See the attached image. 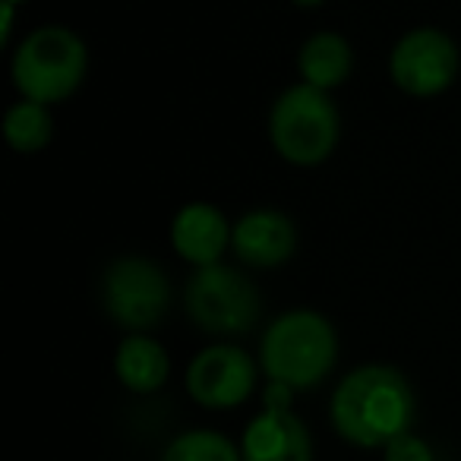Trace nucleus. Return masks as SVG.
Instances as JSON below:
<instances>
[{"label":"nucleus","mask_w":461,"mask_h":461,"mask_svg":"<svg viewBox=\"0 0 461 461\" xmlns=\"http://www.w3.org/2000/svg\"><path fill=\"white\" fill-rule=\"evenodd\" d=\"M414 408V389L404 373L385 364H364L335 385L329 414L335 433L345 442L385 448L395 436L411 429Z\"/></svg>","instance_id":"nucleus-1"},{"label":"nucleus","mask_w":461,"mask_h":461,"mask_svg":"<svg viewBox=\"0 0 461 461\" xmlns=\"http://www.w3.org/2000/svg\"><path fill=\"white\" fill-rule=\"evenodd\" d=\"M335 357L339 335L316 310H288L259 341V364L269 383H282L294 392L316 389L332 373Z\"/></svg>","instance_id":"nucleus-2"},{"label":"nucleus","mask_w":461,"mask_h":461,"mask_svg":"<svg viewBox=\"0 0 461 461\" xmlns=\"http://www.w3.org/2000/svg\"><path fill=\"white\" fill-rule=\"evenodd\" d=\"M89 70L86 41L67 26H41L26 35L14 54V86L23 98L41 104L67 102L83 86Z\"/></svg>","instance_id":"nucleus-3"},{"label":"nucleus","mask_w":461,"mask_h":461,"mask_svg":"<svg viewBox=\"0 0 461 461\" xmlns=\"http://www.w3.org/2000/svg\"><path fill=\"white\" fill-rule=\"evenodd\" d=\"M341 117L329 92L297 83L276 98L269 111L272 149L288 165H322L339 146Z\"/></svg>","instance_id":"nucleus-4"},{"label":"nucleus","mask_w":461,"mask_h":461,"mask_svg":"<svg viewBox=\"0 0 461 461\" xmlns=\"http://www.w3.org/2000/svg\"><path fill=\"white\" fill-rule=\"evenodd\" d=\"M186 316L209 335H244L259 320V291L244 272L230 266L196 269L184 291Z\"/></svg>","instance_id":"nucleus-5"},{"label":"nucleus","mask_w":461,"mask_h":461,"mask_svg":"<svg viewBox=\"0 0 461 461\" xmlns=\"http://www.w3.org/2000/svg\"><path fill=\"white\" fill-rule=\"evenodd\" d=\"M102 303L117 326L127 332H146L171 307V282L152 259L121 257L102 278Z\"/></svg>","instance_id":"nucleus-6"},{"label":"nucleus","mask_w":461,"mask_h":461,"mask_svg":"<svg viewBox=\"0 0 461 461\" xmlns=\"http://www.w3.org/2000/svg\"><path fill=\"white\" fill-rule=\"evenodd\" d=\"M458 45L442 29H411L389 54L392 83L411 98H436L458 77Z\"/></svg>","instance_id":"nucleus-7"},{"label":"nucleus","mask_w":461,"mask_h":461,"mask_svg":"<svg viewBox=\"0 0 461 461\" xmlns=\"http://www.w3.org/2000/svg\"><path fill=\"white\" fill-rule=\"evenodd\" d=\"M257 364L238 345H212L186 366V392L196 404L212 411L238 408L253 395Z\"/></svg>","instance_id":"nucleus-8"},{"label":"nucleus","mask_w":461,"mask_h":461,"mask_svg":"<svg viewBox=\"0 0 461 461\" xmlns=\"http://www.w3.org/2000/svg\"><path fill=\"white\" fill-rule=\"evenodd\" d=\"M244 461H313V442L291 404H263L240 439Z\"/></svg>","instance_id":"nucleus-9"},{"label":"nucleus","mask_w":461,"mask_h":461,"mask_svg":"<svg viewBox=\"0 0 461 461\" xmlns=\"http://www.w3.org/2000/svg\"><path fill=\"white\" fill-rule=\"evenodd\" d=\"M297 228L278 209H253L234 221L230 250L253 269H276L294 257Z\"/></svg>","instance_id":"nucleus-10"},{"label":"nucleus","mask_w":461,"mask_h":461,"mask_svg":"<svg viewBox=\"0 0 461 461\" xmlns=\"http://www.w3.org/2000/svg\"><path fill=\"white\" fill-rule=\"evenodd\" d=\"M234 224H228L224 212L212 203H186L171 221V244L180 259L196 269L218 266L230 247Z\"/></svg>","instance_id":"nucleus-11"},{"label":"nucleus","mask_w":461,"mask_h":461,"mask_svg":"<svg viewBox=\"0 0 461 461\" xmlns=\"http://www.w3.org/2000/svg\"><path fill=\"white\" fill-rule=\"evenodd\" d=\"M114 373L121 385H127L136 395H149L158 392L167 383L171 373V360L167 351L146 332H130L127 339L117 345L114 354Z\"/></svg>","instance_id":"nucleus-12"},{"label":"nucleus","mask_w":461,"mask_h":461,"mask_svg":"<svg viewBox=\"0 0 461 461\" xmlns=\"http://www.w3.org/2000/svg\"><path fill=\"white\" fill-rule=\"evenodd\" d=\"M354 70V51L348 45V39H341L339 32H316L301 45L297 54V73L301 83L313 86V89L332 92L335 86H341Z\"/></svg>","instance_id":"nucleus-13"},{"label":"nucleus","mask_w":461,"mask_h":461,"mask_svg":"<svg viewBox=\"0 0 461 461\" xmlns=\"http://www.w3.org/2000/svg\"><path fill=\"white\" fill-rule=\"evenodd\" d=\"M4 136L7 142L23 155L41 152L54 136V117L48 111V104L41 102H16L14 108L4 114Z\"/></svg>","instance_id":"nucleus-14"},{"label":"nucleus","mask_w":461,"mask_h":461,"mask_svg":"<svg viewBox=\"0 0 461 461\" xmlns=\"http://www.w3.org/2000/svg\"><path fill=\"white\" fill-rule=\"evenodd\" d=\"M161 461H244V455L218 429H186L167 442Z\"/></svg>","instance_id":"nucleus-15"},{"label":"nucleus","mask_w":461,"mask_h":461,"mask_svg":"<svg viewBox=\"0 0 461 461\" xmlns=\"http://www.w3.org/2000/svg\"><path fill=\"white\" fill-rule=\"evenodd\" d=\"M383 458L385 461H436V455L420 436H414L408 429V433L395 436V439L383 448Z\"/></svg>","instance_id":"nucleus-16"},{"label":"nucleus","mask_w":461,"mask_h":461,"mask_svg":"<svg viewBox=\"0 0 461 461\" xmlns=\"http://www.w3.org/2000/svg\"><path fill=\"white\" fill-rule=\"evenodd\" d=\"M14 20H16V4L10 0H0V41L10 45V35H14Z\"/></svg>","instance_id":"nucleus-17"},{"label":"nucleus","mask_w":461,"mask_h":461,"mask_svg":"<svg viewBox=\"0 0 461 461\" xmlns=\"http://www.w3.org/2000/svg\"><path fill=\"white\" fill-rule=\"evenodd\" d=\"M294 7H303V10H313V7H322L326 0H291Z\"/></svg>","instance_id":"nucleus-18"},{"label":"nucleus","mask_w":461,"mask_h":461,"mask_svg":"<svg viewBox=\"0 0 461 461\" xmlns=\"http://www.w3.org/2000/svg\"><path fill=\"white\" fill-rule=\"evenodd\" d=\"M10 4H16V7H20V4H26V0H10Z\"/></svg>","instance_id":"nucleus-19"}]
</instances>
